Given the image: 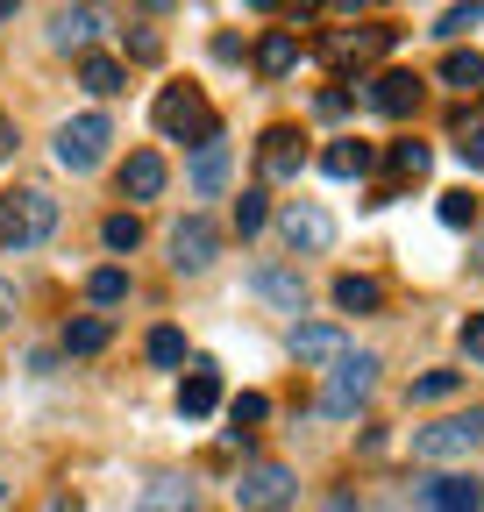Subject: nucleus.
Segmentation results:
<instances>
[{
    "mask_svg": "<svg viewBox=\"0 0 484 512\" xmlns=\"http://www.w3.org/2000/svg\"><path fill=\"white\" fill-rule=\"evenodd\" d=\"M57 235V200L43 185H22L0 200V249H43Z\"/></svg>",
    "mask_w": 484,
    "mask_h": 512,
    "instance_id": "1",
    "label": "nucleus"
},
{
    "mask_svg": "<svg viewBox=\"0 0 484 512\" xmlns=\"http://www.w3.org/2000/svg\"><path fill=\"white\" fill-rule=\"evenodd\" d=\"M371 384H378V356H371V349H349V356L328 370V384H321V413H328V420H349L363 399H371Z\"/></svg>",
    "mask_w": 484,
    "mask_h": 512,
    "instance_id": "2",
    "label": "nucleus"
},
{
    "mask_svg": "<svg viewBox=\"0 0 484 512\" xmlns=\"http://www.w3.org/2000/svg\"><path fill=\"white\" fill-rule=\"evenodd\" d=\"M484 441V406L456 413V420H435V427H413V463H456Z\"/></svg>",
    "mask_w": 484,
    "mask_h": 512,
    "instance_id": "3",
    "label": "nucleus"
},
{
    "mask_svg": "<svg viewBox=\"0 0 484 512\" xmlns=\"http://www.w3.org/2000/svg\"><path fill=\"white\" fill-rule=\"evenodd\" d=\"M150 114H157V128H164L171 143H186V136H193V143H214V136H221V121L207 114V100H200L193 86H164Z\"/></svg>",
    "mask_w": 484,
    "mask_h": 512,
    "instance_id": "4",
    "label": "nucleus"
},
{
    "mask_svg": "<svg viewBox=\"0 0 484 512\" xmlns=\"http://www.w3.org/2000/svg\"><path fill=\"white\" fill-rule=\"evenodd\" d=\"M107 143H114L107 114H72L65 128H57V164H65V171H93L107 157Z\"/></svg>",
    "mask_w": 484,
    "mask_h": 512,
    "instance_id": "5",
    "label": "nucleus"
},
{
    "mask_svg": "<svg viewBox=\"0 0 484 512\" xmlns=\"http://www.w3.org/2000/svg\"><path fill=\"white\" fill-rule=\"evenodd\" d=\"M214 256H221V228H214L207 214H186V221L171 228V271H178V278H200Z\"/></svg>",
    "mask_w": 484,
    "mask_h": 512,
    "instance_id": "6",
    "label": "nucleus"
},
{
    "mask_svg": "<svg viewBox=\"0 0 484 512\" xmlns=\"http://www.w3.org/2000/svg\"><path fill=\"white\" fill-rule=\"evenodd\" d=\"M292 498H299V477L285 463H257V470H242V484H235L242 512H285Z\"/></svg>",
    "mask_w": 484,
    "mask_h": 512,
    "instance_id": "7",
    "label": "nucleus"
},
{
    "mask_svg": "<svg viewBox=\"0 0 484 512\" xmlns=\"http://www.w3.org/2000/svg\"><path fill=\"white\" fill-rule=\"evenodd\" d=\"M392 43H399V29H392V22H371V29H356V36H349V29H335V36L321 43V57L335 64V72H349V64H378Z\"/></svg>",
    "mask_w": 484,
    "mask_h": 512,
    "instance_id": "8",
    "label": "nucleus"
},
{
    "mask_svg": "<svg viewBox=\"0 0 484 512\" xmlns=\"http://www.w3.org/2000/svg\"><path fill=\"white\" fill-rule=\"evenodd\" d=\"M278 235H285V249H292V256H299V249L314 256V249H328V242H335V221H328L314 200H292V207L278 214Z\"/></svg>",
    "mask_w": 484,
    "mask_h": 512,
    "instance_id": "9",
    "label": "nucleus"
},
{
    "mask_svg": "<svg viewBox=\"0 0 484 512\" xmlns=\"http://www.w3.org/2000/svg\"><path fill=\"white\" fill-rule=\"evenodd\" d=\"M363 100H371L385 121H406V114L420 107V79H413V72H378L371 86H363Z\"/></svg>",
    "mask_w": 484,
    "mask_h": 512,
    "instance_id": "10",
    "label": "nucleus"
},
{
    "mask_svg": "<svg viewBox=\"0 0 484 512\" xmlns=\"http://www.w3.org/2000/svg\"><path fill=\"white\" fill-rule=\"evenodd\" d=\"M420 505L428 512H484V484H470V477H420Z\"/></svg>",
    "mask_w": 484,
    "mask_h": 512,
    "instance_id": "11",
    "label": "nucleus"
},
{
    "mask_svg": "<svg viewBox=\"0 0 484 512\" xmlns=\"http://www.w3.org/2000/svg\"><path fill=\"white\" fill-rule=\"evenodd\" d=\"M292 356L299 363H342L349 356V342H342V328H335V320H307V328H292Z\"/></svg>",
    "mask_w": 484,
    "mask_h": 512,
    "instance_id": "12",
    "label": "nucleus"
},
{
    "mask_svg": "<svg viewBox=\"0 0 484 512\" xmlns=\"http://www.w3.org/2000/svg\"><path fill=\"white\" fill-rule=\"evenodd\" d=\"M257 164H264V178H299V164H307V150H299V128H264Z\"/></svg>",
    "mask_w": 484,
    "mask_h": 512,
    "instance_id": "13",
    "label": "nucleus"
},
{
    "mask_svg": "<svg viewBox=\"0 0 484 512\" xmlns=\"http://www.w3.org/2000/svg\"><path fill=\"white\" fill-rule=\"evenodd\" d=\"M93 36H100V8H57L50 15V43L57 50H86L93 57Z\"/></svg>",
    "mask_w": 484,
    "mask_h": 512,
    "instance_id": "14",
    "label": "nucleus"
},
{
    "mask_svg": "<svg viewBox=\"0 0 484 512\" xmlns=\"http://www.w3.org/2000/svg\"><path fill=\"white\" fill-rule=\"evenodd\" d=\"M250 292H264V299L285 306V313L307 306V285H299V271H285V264H257V271H250Z\"/></svg>",
    "mask_w": 484,
    "mask_h": 512,
    "instance_id": "15",
    "label": "nucleus"
},
{
    "mask_svg": "<svg viewBox=\"0 0 484 512\" xmlns=\"http://www.w3.org/2000/svg\"><path fill=\"white\" fill-rule=\"evenodd\" d=\"M129 512H200V491L186 477H157V484H143V498Z\"/></svg>",
    "mask_w": 484,
    "mask_h": 512,
    "instance_id": "16",
    "label": "nucleus"
},
{
    "mask_svg": "<svg viewBox=\"0 0 484 512\" xmlns=\"http://www.w3.org/2000/svg\"><path fill=\"white\" fill-rule=\"evenodd\" d=\"M157 192H164V157L136 150L129 164H121V200H157Z\"/></svg>",
    "mask_w": 484,
    "mask_h": 512,
    "instance_id": "17",
    "label": "nucleus"
},
{
    "mask_svg": "<svg viewBox=\"0 0 484 512\" xmlns=\"http://www.w3.org/2000/svg\"><path fill=\"white\" fill-rule=\"evenodd\" d=\"M221 406V377H214V363H193V377L178 384V413L186 420H207Z\"/></svg>",
    "mask_w": 484,
    "mask_h": 512,
    "instance_id": "18",
    "label": "nucleus"
},
{
    "mask_svg": "<svg viewBox=\"0 0 484 512\" xmlns=\"http://www.w3.org/2000/svg\"><path fill=\"white\" fill-rule=\"evenodd\" d=\"M292 64H299V36H292V29H264V43H257V72H264V79H285Z\"/></svg>",
    "mask_w": 484,
    "mask_h": 512,
    "instance_id": "19",
    "label": "nucleus"
},
{
    "mask_svg": "<svg viewBox=\"0 0 484 512\" xmlns=\"http://www.w3.org/2000/svg\"><path fill=\"white\" fill-rule=\"evenodd\" d=\"M385 164H392V185H420V178H428V164H435V150H428V143H392ZM392 185H385V192H392Z\"/></svg>",
    "mask_w": 484,
    "mask_h": 512,
    "instance_id": "20",
    "label": "nucleus"
},
{
    "mask_svg": "<svg viewBox=\"0 0 484 512\" xmlns=\"http://www.w3.org/2000/svg\"><path fill=\"white\" fill-rule=\"evenodd\" d=\"M79 86H86L93 100H107V93L129 86V64H121V57H86V64H79Z\"/></svg>",
    "mask_w": 484,
    "mask_h": 512,
    "instance_id": "21",
    "label": "nucleus"
},
{
    "mask_svg": "<svg viewBox=\"0 0 484 512\" xmlns=\"http://www.w3.org/2000/svg\"><path fill=\"white\" fill-rule=\"evenodd\" d=\"M221 185H228V143L214 136L193 150V192H221Z\"/></svg>",
    "mask_w": 484,
    "mask_h": 512,
    "instance_id": "22",
    "label": "nucleus"
},
{
    "mask_svg": "<svg viewBox=\"0 0 484 512\" xmlns=\"http://www.w3.org/2000/svg\"><path fill=\"white\" fill-rule=\"evenodd\" d=\"M335 306H342V313H378V306H385V292H378V278L342 271V278H335Z\"/></svg>",
    "mask_w": 484,
    "mask_h": 512,
    "instance_id": "23",
    "label": "nucleus"
},
{
    "mask_svg": "<svg viewBox=\"0 0 484 512\" xmlns=\"http://www.w3.org/2000/svg\"><path fill=\"white\" fill-rule=\"evenodd\" d=\"M321 171H328V178H371V150H363L356 136H349V143H328V150H321Z\"/></svg>",
    "mask_w": 484,
    "mask_h": 512,
    "instance_id": "24",
    "label": "nucleus"
},
{
    "mask_svg": "<svg viewBox=\"0 0 484 512\" xmlns=\"http://www.w3.org/2000/svg\"><path fill=\"white\" fill-rule=\"evenodd\" d=\"M442 86H456V93L484 86V57H477V50H449V57H442Z\"/></svg>",
    "mask_w": 484,
    "mask_h": 512,
    "instance_id": "25",
    "label": "nucleus"
},
{
    "mask_svg": "<svg viewBox=\"0 0 484 512\" xmlns=\"http://www.w3.org/2000/svg\"><path fill=\"white\" fill-rule=\"evenodd\" d=\"M107 335H114L107 320H100V313H86V320H72V328H65V349H72V356H100V349H107Z\"/></svg>",
    "mask_w": 484,
    "mask_h": 512,
    "instance_id": "26",
    "label": "nucleus"
},
{
    "mask_svg": "<svg viewBox=\"0 0 484 512\" xmlns=\"http://www.w3.org/2000/svg\"><path fill=\"white\" fill-rule=\"evenodd\" d=\"M456 157H463L470 171H484V107H470V114L456 121Z\"/></svg>",
    "mask_w": 484,
    "mask_h": 512,
    "instance_id": "27",
    "label": "nucleus"
},
{
    "mask_svg": "<svg viewBox=\"0 0 484 512\" xmlns=\"http://www.w3.org/2000/svg\"><path fill=\"white\" fill-rule=\"evenodd\" d=\"M86 299H93V306H121V299H129V271H114V264L93 271V278H86Z\"/></svg>",
    "mask_w": 484,
    "mask_h": 512,
    "instance_id": "28",
    "label": "nucleus"
},
{
    "mask_svg": "<svg viewBox=\"0 0 484 512\" xmlns=\"http://www.w3.org/2000/svg\"><path fill=\"white\" fill-rule=\"evenodd\" d=\"M264 221H271V200H264V192H257V185H250V192H242V200H235V235H242V242H250V235H257Z\"/></svg>",
    "mask_w": 484,
    "mask_h": 512,
    "instance_id": "29",
    "label": "nucleus"
},
{
    "mask_svg": "<svg viewBox=\"0 0 484 512\" xmlns=\"http://www.w3.org/2000/svg\"><path fill=\"white\" fill-rule=\"evenodd\" d=\"M228 420H235V434H250L257 420H271V399H264V392H235V399H228Z\"/></svg>",
    "mask_w": 484,
    "mask_h": 512,
    "instance_id": "30",
    "label": "nucleus"
},
{
    "mask_svg": "<svg viewBox=\"0 0 484 512\" xmlns=\"http://www.w3.org/2000/svg\"><path fill=\"white\" fill-rule=\"evenodd\" d=\"M449 392H463V370H428V377H413V399H420V406H435V399H449Z\"/></svg>",
    "mask_w": 484,
    "mask_h": 512,
    "instance_id": "31",
    "label": "nucleus"
},
{
    "mask_svg": "<svg viewBox=\"0 0 484 512\" xmlns=\"http://www.w3.org/2000/svg\"><path fill=\"white\" fill-rule=\"evenodd\" d=\"M143 349H150V363H157V370L186 363V335H178V328H150V342H143Z\"/></svg>",
    "mask_w": 484,
    "mask_h": 512,
    "instance_id": "32",
    "label": "nucleus"
},
{
    "mask_svg": "<svg viewBox=\"0 0 484 512\" xmlns=\"http://www.w3.org/2000/svg\"><path fill=\"white\" fill-rule=\"evenodd\" d=\"M100 235H107V249H136V242H143V221H136V214H107Z\"/></svg>",
    "mask_w": 484,
    "mask_h": 512,
    "instance_id": "33",
    "label": "nucleus"
},
{
    "mask_svg": "<svg viewBox=\"0 0 484 512\" xmlns=\"http://www.w3.org/2000/svg\"><path fill=\"white\" fill-rule=\"evenodd\" d=\"M477 221V200L470 192H442V228H470Z\"/></svg>",
    "mask_w": 484,
    "mask_h": 512,
    "instance_id": "34",
    "label": "nucleus"
},
{
    "mask_svg": "<svg viewBox=\"0 0 484 512\" xmlns=\"http://www.w3.org/2000/svg\"><path fill=\"white\" fill-rule=\"evenodd\" d=\"M477 22H484V8H449V15L435 22V36H470Z\"/></svg>",
    "mask_w": 484,
    "mask_h": 512,
    "instance_id": "35",
    "label": "nucleus"
},
{
    "mask_svg": "<svg viewBox=\"0 0 484 512\" xmlns=\"http://www.w3.org/2000/svg\"><path fill=\"white\" fill-rule=\"evenodd\" d=\"M463 356H470V363H484V313H470V320H463Z\"/></svg>",
    "mask_w": 484,
    "mask_h": 512,
    "instance_id": "36",
    "label": "nucleus"
},
{
    "mask_svg": "<svg viewBox=\"0 0 484 512\" xmlns=\"http://www.w3.org/2000/svg\"><path fill=\"white\" fill-rule=\"evenodd\" d=\"M129 50H136L143 64H150V57H164V43H157V29H136V36H129Z\"/></svg>",
    "mask_w": 484,
    "mask_h": 512,
    "instance_id": "37",
    "label": "nucleus"
},
{
    "mask_svg": "<svg viewBox=\"0 0 484 512\" xmlns=\"http://www.w3.org/2000/svg\"><path fill=\"white\" fill-rule=\"evenodd\" d=\"M8 150H15V121H8V114H0V157H8Z\"/></svg>",
    "mask_w": 484,
    "mask_h": 512,
    "instance_id": "38",
    "label": "nucleus"
},
{
    "mask_svg": "<svg viewBox=\"0 0 484 512\" xmlns=\"http://www.w3.org/2000/svg\"><path fill=\"white\" fill-rule=\"evenodd\" d=\"M8 313H15V292H8V285H0V328H8Z\"/></svg>",
    "mask_w": 484,
    "mask_h": 512,
    "instance_id": "39",
    "label": "nucleus"
},
{
    "mask_svg": "<svg viewBox=\"0 0 484 512\" xmlns=\"http://www.w3.org/2000/svg\"><path fill=\"white\" fill-rule=\"evenodd\" d=\"M0 22H15V8H8V0H0Z\"/></svg>",
    "mask_w": 484,
    "mask_h": 512,
    "instance_id": "40",
    "label": "nucleus"
},
{
    "mask_svg": "<svg viewBox=\"0 0 484 512\" xmlns=\"http://www.w3.org/2000/svg\"><path fill=\"white\" fill-rule=\"evenodd\" d=\"M477 256H484V249H477ZM477 271H484V264H477Z\"/></svg>",
    "mask_w": 484,
    "mask_h": 512,
    "instance_id": "41",
    "label": "nucleus"
}]
</instances>
